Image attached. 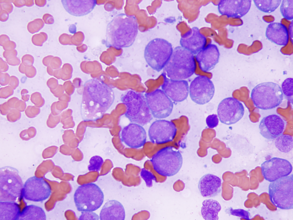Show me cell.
Listing matches in <instances>:
<instances>
[{
  "label": "cell",
  "instance_id": "2e32d148",
  "mask_svg": "<svg viewBox=\"0 0 293 220\" xmlns=\"http://www.w3.org/2000/svg\"><path fill=\"white\" fill-rule=\"evenodd\" d=\"M261 167L263 177L270 182L288 175L292 170V165L288 161L277 157L265 161Z\"/></svg>",
  "mask_w": 293,
  "mask_h": 220
},
{
  "label": "cell",
  "instance_id": "3957f363",
  "mask_svg": "<svg viewBox=\"0 0 293 220\" xmlns=\"http://www.w3.org/2000/svg\"><path fill=\"white\" fill-rule=\"evenodd\" d=\"M196 64L194 55L181 46L176 47L163 68L162 74L174 80H184L195 72Z\"/></svg>",
  "mask_w": 293,
  "mask_h": 220
},
{
  "label": "cell",
  "instance_id": "ab89813d",
  "mask_svg": "<svg viewBox=\"0 0 293 220\" xmlns=\"http://www.w3.org/2000/svg\"><path fill=\"white\" fill-rule=\"evenodd\" d=\"M39 112V109L34 106H29L26 109L25 113L27 116L29 118H33L37 116Z\"/></svg>",
  "mask_w": 293,
  "mask_h": 220
},
{
  "label": "cell",
  "instance_id": "8d00e7d4",
  "mask_svg": "<svg viewBox=\"0 0 293 220\" xmlns=\"http://www.w3.org/2000/svg\"><path fill=\"white\" fill-rule=\"evenodd\" d=\"M206 122L207 126L209 128H213L216 127L219 123L217 115L213 114L209 115L206 118Z\"/></svg>",
  "mask_w": 293,
  "mask_h": 220
},
{
  "label": "cell",
  "instance_id": "484cf974",
  "mask_svg": "<svg viewBox=\"0 0 293 220\" xmlns=\"http://www.w3.org/2000/svg\"><path fill=\"white\" fill-rule=\"evenodd\" d=\"M125 212L122 204L115 200H109L102 207L100 214V220H124Z\"/></svg>",
  "mask_w": 293,
  "mask_h": 220
},
{
  "label": "cell",
  "instance_id": "52a82bcc",
  "mask_svg": "<svg viewBox=\"0 0 293 220\" xmlns=\"http://www.w3.org/2000/svg\"><path fill=\"white\" fill-rule=\"evenodd\" d=\"M18 170L7 166L0 169V201L15 202L23 198V186Z\"/></svg>",
  "mask_w": 293,
  "mask_h": 220
},
{
  "label": "cell",
  "instance_id": "f1b7e54d",
  "mask_svg": "<svg viewBox=\"0 0 293 220\" xmlns=\"http://www.w3.org/2000/svg\"><path fill=\"white\" fill-rule=\"evenodd\" d=\"M46 219L45 213L41 207L34 205L26 206L21 211L18 220Z\"/></svg>",
  "mask_w": 293,
  "mask_h": 220
},
{
  "label": "cell",
  "instance_id": "30bf717a",
  "mask_svg": "<svg viewBox=\"0 0 293 220\" xmlns=\"http://www.w3.org/2000/svg\"><path fill=\"white\" fill-rule=\"evenodd\" d=\"M74 197L76 206L80 211H95L101 207L104 199L101 189L97 185L92 183L78 186Z\"/></svg>",
  "mask_w": 293,
  "mask_h": 220
},
{
  "label": "cell",
  "instance_id": "5b68a950",
  "mask_svg": "<svg viewBox=\"0 0 293 220\" xmlns=\"http://www.w3.org/2000/svg\"><path fill=\"white\" fill-rule=\"evenodd\" d=\"M150 161L154 169L159 174L170 177L179 171L182 166L183 159L178 150L169 146L157 151L152 156Z\"/></svg>",
  "mask_w": 293,
  "mask_h": 220
},
{
  "label": "cell",
  "instance_id": "9c48e42d",
  "mask_svg": "<svg viewBox=\"0 0 293 220\" xmlns=\"http://www.w3.org/2000/svg\"><path fill=\"white\" fill-rule=\"evenodd\" d=\"M173 51L170 43L165 39L157 38L151 41L146 46L144 58L151 68L159 72L167 63Z\"/></svg>",
  "mask_w": 293,
  "mask_h": 220
},
{
  "label": "cell",
  "instance_id": "1f68e13d",
  "mask_svg": "<svg viewBox=\"0 0 293 220\" xmlns=\"http://www.w3.org/2000/svg\"><path fill=\"white\" fill-rule=\"evenodd\" d=\"M281 90L285 98L292 104L293 102V78L285 79L281 85Z\"/></svg>",
  "mask_w": 293,
  "mask_h": 220
},
{
  "label": "cell",
  "instance_id": "e575fe53",
  "mask_svg": "<svg viewBox=\"0 0 293 220\" xmlns=\"http://www.w3.org/2000/svg\"><path fill=\"white\" fill-rule=\"evenodd\" d=\"M230 215L240 217L241 219L250 220V213L248 211L242 209H233L231 207L227 209Z\"/></svg>",
  "mask_w": 293,
  "mask_h": 220
},
{
  "label": "cell",
  "instance_id": "8fae6325",
  "mask_svg": "<svg viewBox=\"0 0 293 220\" xmlns=\"http://www.w3.org/2000/svg\"><path fill=\"white\" fill-rule=\"evenodd\" d=\"M144 96L154 118L163 119L171 115L173 108V103L162 90L156 89L146 93Z\"/></svg>",
  "mask_w": 293,
  "mask_h": 220
},
{
  "label": "cell",
  "instance_id": "e0dca14e",
  "mask_svg": "<svg viewBox=\"0 0 293 220\" xmlns=\"http://www.w3.org/2000/svg\"><path fill=\"white\" fill-rule=\"evenodd\" d=\"M120 137L121 141L129 147L138 148L143 146L146 140V134L141 125L134 123H130L122 129Z\"/></svg>",
  "mask_w": 293,
  "mask_h": 220
},
{
  "label": "cell",
  "instance_id": "ac0fdd59",
  "mask_svg": "<svg viewBox=\"0 0 293 220\" xmlns=\"http://www.w3.org/2000/svg\"><path fill=\"white\" fill-rule=\"evenodd\" d=\"M164 78L161 86L162 90L172 100L181 102L185 100L189 93L188 82L185 80H174L170 79L162 74Z\"/></svg>",
  "mask_w": 293,
  "mask_h": 220
},
{
  "label": "cell",
  "instance_id": "f546056e",
  "mask_svg": "<svg viewBox=\"0 0 293 220\" xmlns=\"http://www.w3.org/2000/svg\"><path fill=\"white\" fill-rule=\"evenodd\" d=\"M275 145L281 152L288 153L293 148V137L289 135L281 134L276 138Z\"/></svg>",
  "mask_w": 293,
  "mask_h": 220
},
{
  "label": "cell",
  "instance_id": "f35d334b",
  "mask_svg": "<svg viewBox=\"0 0 293 220\" xmlns=\"http://www.w3.org/2000/svg\"><path fill=\"white\" fill-rule=\"evenodd\" d=\"M21 114L17 110H10L7 115L8 120L11 122H15L19 120Z\"/></svg>",
  "mask_w": 293,
  "mask_h": 220
},
{
  "label": "cell",
  "instance_id": "44dd1931",
  "mask_svg": "<svg viewBox=\"0 0 293 220\" xmlns=\"http://www.w3.org/2000/svg\"><path fill=\"white\" fill-rule=\"evenodd\" d=\"M206 41L199 29L194 27L181 37L180 43L181 47L195 55L205 47Z\"/></svg>",
  "mask_w": 293,
  "mask_h": 220
},
{
  "label": "cell",
  "instance_id": "74e56055",
  "mask_svg": "<svg viewBox=\"0 0 293 220\" xmlns=\"http://www.w3.org/2000/svg\"><path fill=\"white\" fill-rule=\"evenodd\" d=\"M80 216L79 220H98L99 217L98 215L92 211H82Z\"/></svg>",
  "mask_w": 293,
  "mask_h": 220
},
{
  "label": "cell",
  "instance_id": "d4e9b609",
  "mask_svg": "<svg viewBox=\"0 0 293 220\" xmlns=\"http://www.w3.org/2000/svg\"><path fill=\"white\" fill-rule=\"evenodd\" d=\"M266 36L268 39L279 45H287L289 41L288 29L284 24L278 23H272L268 26Z\"/></svg>",
  "mask_w": 293,
  "mask_h": 220
},
{
  "label": "cell",
  "instance_id": "ffe728a7",
  "mask_svg": "<svg viewBox=\"0 0 293 220\" xmlns=\"http://www.w3.org/2000/svg\"><path fill=\"white\" fill-rule=\"evenodd\" d=\"M252 1L250 0H221L218 5L219 13L228 17L240 18L250 10Z\"/></svg>",
  "mask_w": 293,
  "mask_h": 220
},
{
  "label": "cell",
  "instance_id": "83f0119b",
  "mask_svg": "<svg viewBox=\"0 0 293 220\" xmlns=\"http://www.w3.org/2000/svg\"><path fill=\"white\" fill-rule=\"evenodd\" d=\"M202 205L201 213L204 219H219L218 213L221 209V206L218 201L211 199H207L203 201Z\"/></svg>",
  "mask_w": 293,
  "mask_h": 220
},
{
  "label": "cell",
  "instance_id": "d590c367",
  "mask_svg": "<svg viewBox=\"0 0 293 220\" xmlns=\"http://www.w3.org/2000/svg\"><path fill=\"white\" fill-rule=\"evenodd\" d=\"M36 133L35 129L31 127L28 129L22 131L20 133V136L22 140H27L34 137Z\"/></svg>",
  "mask_w": 293,
  "mask_h": 220
},
{
  "label": "cell",
  "instance_id": "603a6c76",
  "mask_svg": "<svg viewBox=\"0 0 293 220\" xmlns=\"http://www.w3.org/2000/svg\"><path fill=\"white\" fill-rule=\"evenodd\" d=\"M198 187L203 197L206 198L214 197L217 195L221 191V179L213 174H206L200 178Z\"/></svg>",
  "mask_w": 293,
  "mask_h": 220
},
{
  "label": "cell",
  "instance_id": "277c9868",
  "mask_svg": "<svg viewBox=\"0 0 293 220\" xmlns=\"http://www.w3.org/2000/svg\"><path fill=\"white\" fill-rule=\"evenodd\" d=\"M121 100L127 107L125 115L132 123L144 126L153 119L142 93L130 90L122 96Z\"/></svg>",
  "mask_w": 293,
  "mask_h": 220
},
{
  "label": "cell",
  "instance_id": "d6986e66",
  "mask_svg": "<svg viewBox=\"0 0 293 220\" xmlns=\"http://www.w3.org/2000/svg\"><path fill=\"white\" fill-rule=\"evenodd\" d=\"M285 126L284 122L279 115L272 114L262 119L259 129L260 134L264 138L274 139L282 134Z\"/></svg>",
  "mask_w": 293,
  "mask_h": 220
},
{
  "label": "cell",
  "instance_id": "836d02e7",
  "mask_svg": "<svg viewBox=\"0 0 293 220\" xmlns=\"http://www.w3.org/2000/svg\"><path fill=\"white\" fill-rule=\"evenodd\" d=\"M102 158L98 156L92 157L89 161L90 164L88 166V169L90 171H99L103 163Z\"/></svg>",
  "mask_w": 293,
  "mask_h": 220
},
{
  "label": "cell",
  "instance_id": "d6a6232c",
  "mask_svg": "<svg viewBox=\"0 0 293 220\" xmlns=\"http://www.w3.org/2000/svg\"><path fill=\"white\" fill-rule=\"evenodd\" d=\"M280 11L283 17L290 20L293 19V0H282L280 7Z\"/></svg>",
  "mask_w": 293,
  "mask_h": 220
},
{
  "label": "cell",
  "instance_id": "4fadbf2b",
  "mask_svg": "<svg viewBox=\"0 0 293 220\" xmlns=\"http://www.w3.org/2000/svg\"><path fill=\"white\" fill-rule=\"evenodd\" d=\"M189 93L193 102L198 104L203 105L212 98L214 94L215 87L209 78L205 76L199 75L191 82Z\"/></svg>",
  "mask_w": 293,
  "mask_h": 220
},
{
  "label": "cell",
  "instance_id": "cb8c5ba5",
  "mask_svg": "<svg viewBox=\"0 0 293 220\" xmlns=\"http://www.w3.org/2000/svg\"><path fill=\"white\" fill-rule=\"evenodd\" d=\"M65 10L70 14L76 17L82 16L90 13L97 4V1L62 0Z\"/></svg>",
  "mask_w": 293,
  "mask_h": 220
},
{
  "label": "cell",
  "instance_id": "4316f807",
  "mask_svg": "<svg viewBox=\"0 0 293 220\" xmlns=\"http://www.w3.org/2000/svg\"><path fill=\"white\" fill-rule=\"evenodd\" d=\"M21 212L15 202L0 201V220H17Z\"/></svg>",
  "mask_w": 293,
  "mask_h": 220
},
{
  "label": "cell",
  "instance_id": "ba28073f",
  "mask_svg": "<svg viewBox=\"0 0 293 220\" xmlns=\"http://www.w3.org/2000/svg\"><path fill=\"white\" fill-rule=\"evenodd\" d=\"M271 202L283 209L293 208V175L283 177L271 182L268 186Z\"/></svg>",
  "mask_w": 293,
  "mask_h": 220
},
{
  "label": "cell",
  "instance_id": "7c38bea8",
  "mask_svg": "<svg viewBox=\"0 0 293 220\" xmlns=\"http://www.w3.org/2000/svg\"><path fill=\"white\" fill-rule=\"evenodd\" d=\"M217 114L221 123L228 125L234 124L240 120L244 113L242 104L233 97L225 98L218 105Z\"/></svg>",
  "mask_w": 293,
  "mask_h": 220
},
{
  "label": "cell",
  "instance_id": "5bb4252c",
  "mask_svg": "<svg viewBox=\"0 0 293 220\" xmlns=\"http://www.w3.org/2000/svg\"><path fill=\"white\" fill-rule=\"evenodd\" d=\"M51 193V187L43 178L35 176L28 178L23 185L22 197L25 199L40 202L49 198Z\"/></svg>",
  "mask_w": 293,
  "mask_h": 220
},
{
  "label": "cell",
  "instance_id": "4dcf8cb0",
  "mask_svg": "<svg viewBox=\"0 0 293 220\" xmlns=\"http://www.w3.org/2000/svg\"><path fill=\"white\" fill-rule=\"evenodd\" d=\"M253 1L257 8L261 11L270 13L274 11L279 6L281 0H258Z\"/></svg>",
  "mask_w": 293,
  "mask_h": 220
},
{
  "label": "cell",
  "instance_id": "7402d4cb",
  "mask_svg": "<svg viewBox=\"0 0 293 220\" xmlns=\"http://www.w3.org/2000/svg\"><path fill=\"white\" fill-rule=\"evenodd\" d=\"M220 53L217 46L209 44L196 54V59L201 70H212L219 61Z\"/></svg>",
  "mask_w": 293,
  "mask_h": 220
},
{
  "label": "cell",
  "instance_id": "6da1fadb",
  "mask_svg": "<svg viewBox=\"0 0 293 220\" xmlns=\"http://www.w3.org/2000/svg\"><path fill=\"white\" fill-rule=\"evenodd\" d=\"M112 90L101 82L92 79L85 84L81 106L85 121H95L102 117L112 104Z\"/></svg>",
  "mask_w": 293,
  "mask_h": 220
},
{
  "label": "cell",
  "instance_id": "7a4b0ae2",
  "mask_svg": "<svg viewBox=\"0 0 293 220\" xmlns=\"http://www.w3.org/2000/svg\"><path fill=\"white\" fill-rule=\"evenodd\" d=\"M138 28L135 16L124 13L116 15L106 27L105 41L106 47L119 50L131 46L135 40Z\"/></svg>",
  "mask_w": 293,
  "mask_h": 220
},
{
  "label": "cell",
  "instance_id": "9a60e30c",
  "mask_svg": "<svg viewBox=\"0 0 293 220\" xmlns=\"http://www.w3.org/2000/svg\"><path fill=\"white\" fill-rule=\"evenodd\" d=\"M177 130L173 122L165 120H158L150 125L148 135L152 143L163 144L172 141L175 137Z\"/></svg>",
  "mask_w": 293,
  "mask_h": 220
},
{
  "label": "cell",
  "instance_id": "8992f818",
  "mask_svg": "<svg viewBox=\"0 0 293 220\" xmlns=\"http://www.w3.org/2000/svg\"><path fill=\"white\" fill-rule=\"evenodd\" d=\"M254 106L262 110L274 108L282 102L283 95L277 84L271 82L260 83L252 89L250 95Z\"/></svg>",
  "mask_w": 293,
  "mask_h": 220
}]
</instances>
